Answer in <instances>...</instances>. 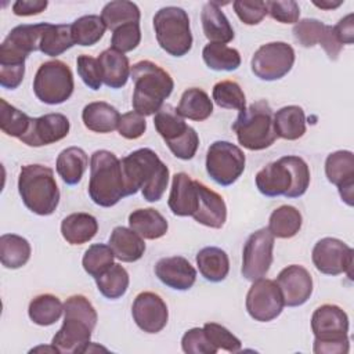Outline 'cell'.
<instances>
[{
	"label": "cell",
	"instance_id": "2",
	"mask_svg": "<svg viewBox=\"0 0 354 354\" xmlns=\"http://www.w3.org/2000/svg\"><path fill=\"white\" fill-rule=\"evenodd\" d=\"M97 311L83 295H73L64 303V322L54 335L51 346L59 354L88 351L90 339L97 325Z\"/></svg>",
	"mask_w": 354,
	"mask_h": 354
},
{
	"label": "cell",
	"instance_id": "36",
	"mask_svg": "<svg viewBox=\"0 0 354 354\" xmlns=\"http://www.w3.org/2000/svg\"><path fill=\"white\" fill-rule=\"evenodd\" d=\"M72 46H75L73 37H72V29L68 24H58L46 25L40 43H39V51L48 57H58L66 50H69Z\"/></svg>",
	"mask_w": 354,
	"mask_h": 354
},
{
	"label": "cell",
	"instance_id": "51",
	"mask_svg": "<svg viewBox=\"0 0 354 354\" xmlns=\"http://www.w3.org/2000/svg\"><path fill=\"white\" fill-rule=\"evenodd\" d=\"M236 17L245 25H257L267 15L266 1H243L236 0L232 3Z\"/></svg>",
	"mask_w": 354,
	"mask_h": 354
},
{
	"label": "cell",
	"instance_id": "46",
	"mask_svg": "<svg viewBox=\"0 0 354 354\" xmlns=\"http://www.w3.org/2000/svg\"><path fill=\"white\" fill-rule=\"evenodd\" d=\"M326 30V24L315 18H304L293 26V37L301 47H313L321 44Z\"/></svg>",
	"mask_w": 354,
	"mask_h": 354
},
{
	"label": "cell",
	"instance_id": "35",
	"mask_svg": "<svg viewBox=\"0 0 354 354\" xmlns=\"http://www.w3.org/2000/svg\"><path fill=\"white\" fill-rule=\"evenodd\" d=\"M30 253V245L24 236L17 234H3L0 236V261L6 268H21L29 261Z\"/></svg>",
	"mask_w": 354,
	"mask_h": 354
},
{
	"label": "cell",
	"instance_id": "23",
	"mask_svg": "<svg viewBox=\"0 0 354 354\" xmlns=\"http://www.w3.org/2000/svg\"><path fill=\"white\" fill-rule=\"evenodd\" d=\"M198 180H192L187 173H176L173 176L167 205L173 214L180 217L191 216L198 207Z\"/></svg>",
	"mask_w": 354,
	"mask_h": 354
},
{
	"label": "cell",
	"instance_id": "29",
	"mask_svg": "<svg viewBox=\"0 0 354 354\" xmlns=\"http://www.w3.org/2000/svg\"><path fill=\"white\" fill-rule=\"evenodd\" d=\"M98 231V221L88 213H72L61 223L62 238L71 245H83L91 241Z\"/></svg>",
	"mask_w": 354,
	"mask_h": 354
},
{
	"label": "cell",
	"instance_id": "20",
	"mask_svg": "<svg viewBox=\"0 0 354 354\" xmlns=\"http://www.w3.org/2000/svg\"><path fill=\"white\" fill-rule=\"evenodd\" d=\"M275 282L288 307L303 306L313 293V277L306 267L299 264H290L281 270Z\"/></svg>",
	"mask_w": 354,
	"mask_h": 354
},
{
	"label": "cell",
	"instance_id": "45",
	"mask_svg": "<svg viewBox=\"0 0 354 354\" xmlns=\"http://www.w3.org/2000/svg\"><path fill=\"white\" fill-rule=\"evenodd\" d=\"M212 97L213 101L224 109H238L241 112L246 108L245 93L234 80H221L216 83Z\"/></svg>",
	"mask_w": 354,
	"mask_h": 354
},
{
	"label": "cell",
	"instance_id": "11",
	"mask_svg": "<svg viewBox=\"0 0 354 354\" xmlns=\"http://www.w3.org/2000/svg\"><path fill=\"white\" fill-rule=\"evenodd\" d=\"M75 88L71 68L59 61L51 59L39 66L33 79V93L44 104L58 105L71 98Z\"/></svg>",
	"mask_w": 354,
	"mask_h": 354
},
{
	"label": "cell",
	"instance_id": "9",
	"mask_svg": "<svg viewBox=\"0 0 354 354\" xmlns=\"http://www.w3.org/2000/svg\"><path fill=\"white\" fill-rule=\"evenodd\" d=\"M153 30L160 48L173 57H183L192 47L189 17L180 7L167 6L158 10L153 15Z\"/></svg>",
	"mask_w": 354,
	"mask_h": 354
},
{
	"label": "cell",
	"instance_id": "8",
	"mask_svg": "<svg viewBox=\"0 0 354 354\" xmlns=\"http://www.w3.org/2000/svg\"><path fill=\"white\" fill-rule=\"evenodd\" d=\"M238 142L249 151H261L271 147L277 134L274 130V112L266 100L256 101L239 112L232 123Z\"/></svg>",
	"mask_w": 354,
	"mask_h": 354
},
{
	"label": "cell",
	"instance_id": "43",
	"mask_svg": "<svg viewBox=\"0 0 354 354\" xmlns=\"http://www.w3.org/2000/svg\"><path fill=\"white\" fill-rule=\"evenodd\" d=\"M32 118L0 98V129L10 137L21 138L29 129Z\"/></svg>",
	"mask_w": 354,
	"mask_h": 354
},
{
	"label": "cell",
	"instance_id": "17",
	"mask_svg": "<svg viewBox=\"0 0 354 354\" xmlns=\"http://www.w3.org/2000/svg\"><path fill=\"white\" fill-rule=\"evenodd\" d=\"M353 249L337 238H322L319 239L311 253L313 263L315 268L325 275H340L347 274L350 278L353 275Z\"/></svg>",
	"mask_w": 354,
	"mask_h": 354
},
{
	"label": "cell",
	"instance_id": "1",
	"mask_svg": "<svg viewBox=\"0 0 354 354\" xmlns=\"http://www.w3.org/2000/svg\"><path fill=\"white\" fill-rule=\"evenodd\" d=\"M122 174L126 196L137 194L140 189L148 202L162 199L169 184V167L151 148H140L122 160Z\"/></svg>",
	"mask_w": 354,
	"mask_h": 354
},
{
	"label": "cell",
	"instance_id": "48",
	"mask_svg": "<svg viewBox=\"0 0 354 354\" xmlns=\"http://www.w3.org/2000/svg\"><path fill=\"white\" fill-rule=\"evenodd\" d=\"M141 41V29L140 22H133L123 25L112 32L111 47L120 53L133 51Z\"/></svg>",
	"mask_w": 354,
	"mask_h": 354
},
{
	"label": "cell",
	"instance_id": "14",
	"mask_svg": "<svg viewBox=\"0 0 354 354\" xmlns=\"http://www.w3.org/2000/svg\"><path fill=\"white\" fill-rule=\"evenodd\" d=\"M295 58V50L290 44L285 41H271L256 50L250 61V68L260 80L274 82L290 72Z\"/></svg>",
	"mask_w": 354,
	"mask_h": 354
},
{
	"label": "cell",
	"instance_id": "34",
	"mask_svg": "<svg viewBox=\"0 0 354 354\" xmlns=\"http://www.w3.org/2000/svg\"><path fill=\"white\" fill-rule=\"evenodd\" d=\"M177 112L187 119L202 122L206 120L213 112V102L207 93L198 87L187 88L178 102Z\"/></svg>",
	"mask_w": 354,
	"mask_h": 354
},
{
	"label": "cell",
	"instance_id": "50",
	"mask_svg": "<svg viewBox=\"0 0 354 354\" xmlns=\"http://www.w3.org/2000/svg\"><path fill=\"white\" fill-rule=\"evenodd\" d=\"M181 348L187 354H216L218 351L207 339L203 328L188 329L183 335Z\"/></svg>",
	"mask_w": 354,
	"mask_h": 354
},
{
	"label": "cell",
	"instance_id": "32",
	"mask_svg": "<svg viewBox=\"0 0 354 354\" xmlns=\"http://www.w3.org/2000/svg\"><path fill=\"white\" fill-rule=\"evenodd\" d=\"M88 166V156L79 147H68L62 149L57 158L55 169L62 181L68 185H76Z\"/></svg>",
	"mask_w": 354,
	"mask_h": 354
},
{
	"label": "cell",
	"instance_id": "6",
	"mask_svg": "<svg viewBox=\"0 0 354 354\" xmlns=\"http://www.w3.org/2000/svg\"><path fill=\"white\" fill-rule=\"evenodd\" d=\"M18 191L24 205L35 214L50 216L59 203V189L53 169L25 165L18 177Z\"/></svg>",
	"mask_w": 354,
	"mask_h": 354
},
{
	"label": "cell",
	"instance_id": "41",
	"mask_svg": "<svg viewBox=\"0 0 354 354\" xmlns=\"http://www.w3.org/2000/svg\"><path fill=\"white\" fill-rule=\"evenodd\" d=\"M71 29L75 44L88 47L97 44L102 39L106 26L100 15L90 14L75 19L71 24Z\"/></svg>",
	"mask_w": 354,
	"mask_h": 354
},
{
	"label": "cell",
	"instance_id": "49",
	"mask_svg": "<svg viewBox=\"0 0 354 354\" xmlns=\"http://www.w3.org/2000/svg\"><path fill=\"white\" fill-rule=\"evenodd\" d=\"M76 69H77V75L88 88L94 91L101 88L102 73H101L98 58L90 57L87 54H82L76 58Z\"/></svg>",
	"mask_w": 354,
	"mask_h": 354
},
{
	"label": "cell",
	"instance_id": "4",
	"mask_svg": "<svg viewBox=\"0 0 354 354\" xmlns=\"http://www.w3.org/2000/svg\"><path fill=\"white\" fill-rule=\"evenodd\" d=\"M130 77L134 82L131 105L142 116L155 115L174 88V82L169 72L148 59L136 62L131 66Z\"/></svg>",
	"mask_w": 354,
	"mask_h": 354
},
{
	"label": "cell",
	"instance_id": "42",
	"mask_svg": "<svg viewBox=\"0 0 354 354\" xmlns=\"http://www.w3.org/2000/svg\"><path fill=\"white\" fill-rule=\"evenodd\" d=\"M129 282L130 278L126 268L115 263L104 274L95 278L97 289L104 297L109 300L120 299L127 292Z\"/></svg>",
	"mask_w": 354,
	"mask_h": 354
},
{
	"label": "cell",
	"instance_id": "56",
	"mask_svg": "<svg viewBox=\"0 0 354 354\" xmlns=\"http://www.w3.org/2000/svg\"><path fill=\"white\" fill-rule=\"evenodd\" d=\"M313 4L321 10H332V8H337L340 4H343V1H329V0H324V1H313Z\"/></svg>",
	"mask_w": 354,
	"mask_h": 354
},
{
	"label": "cell",
	"instance_id": "22",
	"mask_svg": "<svg viewBox=\"0 0 354 354\" xmlns=\"http://www.w3.org/2000/svg\"><path fill=\"white\" fill-rule=\"evenodd\" d=\"M155 275L163 285L174 290H188L196 281V270L183 256L160 259L155 264Z\"/></svg>",
	"mask_w": 354,
	"mask_h": 354
},
{
	"label": "cell",
	"instance_id": "3",
	"mask_svg": "<svg viewBox=\"0 0 354 354\" xmlns=\"http://www.w3.org/2000/svg\"><path fill=\"white\" fill-rule=\"evenodd\" d=\"M254 181L264 196L299 198L310 185V169L303 158L288 155L266 165L257 171Z\"/></svg>",
	"mask_w": 354,
	"mask_h": 354
},
{
	"label": "cell",
	"instance_id": "31",
	"mask_svg": "<svg viewBox=\"0 0 354 354\" xmlns=\"http://www.w3.org/2000/svg\"><path fill=\"white\" fill-rule=\"evenodd\" d=\"M196 266L206 281L221 282L228 275L230 259L221 248L206 246L198 252Z\"/></svg>",
	"mask_w": 354,
	"mask_h": 354
},
{
	"label": "cell",
	"instance_id": "13",
	"mask_svg": "<svg viewBox=\"0 0 354 354\" xmlns=\"http://www.w3.org/2000/svg\"><path fill=\"white\" fill-rule=\"evenodd\" d=\"M47 22L18 25L10 30L0 44V68H22L30 53L39 50V43Z\"/></svg>",
	"mask_w": 354,
	"mask_h": 354
},
{
	"label": "cell",
	"instance_id": "55",
	"mask_svg": "<svg viewBox=\"0 0 354 354\" xmlns=\"http://www.w3.org/2000/svg\"><path fill=\"white\" fill-rule=\"evenodd\" d=\"M354 15L347 14L343 17L333 28L336 32V36L342 44H351L354 41Z\"/></svg>",
	"mask_w": 354,
	"mask_h": 354
},
{
	"label": "cell",
	"instance_id": "19",
	"mask_svg": "<svg viewBox=\"0 0 354 354\" xmlns=\"http://www.w3.org/2000/svg\"><path fill=\"white\" fill-rule=\"evenodd\" d=\"M71 122L62 113H46L32 118L28 131L19 138L28 147H43L65 138L69 133Z\"/></svg>",
	"mask_w": 354,
	"mask_h": 354
},
{
	"label": "cell",
	"instance_id": "16",
	"mask_svg": "<svg viewBox=\"0 0 354 354\" xmlns=\"http://www.w3.org/2000/svg\"><path fill=\"white\" fill-rule=\"evenodd\" d=\"M246 311L254 321L270 322L281 315L285 303L275 281L260 278L253 281L246 295Z\"/></svg>",
	"mask_w": 354,
	"mask_h": 354
},
{
	"label": "cell",
	"instance_id": "39",
	"mask_svg": "<svg viewBox=\"0 0 354 354\" xmlns=\"http://www.w3.org/2000/svg\"><path fill=\"white\" fill-rule=\"evenodd\" d=\"M101 18L106 26L112 32L123 25L140 22L141 12L136 3L127 0H115L109 1L104 6L101 11Z\"/></svg>",
	"mask_w": 354,
	"mask_h": 354
},
{
	"label": "cell",
	"instance_id": "15",
	"mask_svg": "<svg viewBox=\"0 0 354 354\" xmlns=\"http://www.w3.org/2000/svg\"><path fill=\"white\" fill-rule=\"evenodd\" d=\"M274 235L268 228H260L249 235L242 252V277L250 282L267 275L272 264Z\"/></svg>",
	"mask_w": 354,
	"mask_h": 354
},
{
	"label": "cell",
	"instance_id": "40",
	"mask_svg": "<svg viewBox=\"0 0 354 354\" xmlns=\"http://www.w3.org/2000/svg\"><path fill=\"white\" fill-rule=\"evenodd\" d=\"M202 58L213 71L231 72L241 66L239 51L221 43H207L202 50Z\"/></svg>",
	"mask_w": 354,
	"mask_h": 354
},
{
	"label": "cell",
	"instance_id": "28",
	"mask_svg": "<svg viewBox=\"0 0 354 354\" xmlns=\"http://www.w3.org/2000/svg\"><path fill=\"white\" fill-rule=\"evenodd\" d=\"M109 246L115 257L124 263H133L140 260L145 252V242L131 228L123 225L115 227L109 236Z\"/></svg>",
	"mask_w": 354,
	"mask_h": 354
},
{
	"label": "cell",
	"instance_id": "30",
	"mask_svg": "<svg viewBox=\"0 0 354 354\" xmlns=\"http://www.w3.org/2000/svg\"><path fill=\"white\" fill-rule=\"evenodd\" d=\"M129 225L144 239H159L169 228L163 214L153 207L133 210L129 214Z\"/></svg>",
	"mask_w": 354,
	"mask_h": 354
},
{
	"label": "cell",
	"instance_id": "7",
	"mask_svg": "<svg viewBox=\"0 0 354 354\" xmlns=\"http://www.w3.org/2000/svg\"><path fill=\"white\" fill-rule=\"evenodd\" d=\"M315 354H346L350 350L348 317L336 304H322L311 315Z\"/></svg>",
	"mask_w": 354,
	"mask_h": 354
},
{
	"label": "cell",
	"instance_id": "18",
	"mask_svg": "<svg viewBox=\"0 0 354 354\" xmlns=\"http://www.w3.org/2000/svg\"><path fill=\"white\" fill-rule=\"evenodd\" d=\"M131 315L141 330L147 333H158L167 324L169 310L159 295L153 292H141L133 301Z\"/></svg>",
	"mask_w": 354,
	"mask_h": 354
},
{
	"label": "cell",
	"instance_id": "21",
	"mask_svg": "<svg viewBox=\"0 0 354 354\" xmlns=\"http://www.w3.org/2000/svg\"><path fill=\"white\" fill-rule=\"evenodd\" d=\"M325 174L339 189L342 201L353 206L354 195V155L351 151H336L326 156Z\"/></svg>",
	"mask_w": 354,
	"mask_h": 354
},
{
	"label": "cell",
	"instance_id": "44",
	"mask_svg": "<svg viewBox=\"0 0 354 354\" xmlns=\"http://www.w3.org/2000/svg\"><path fill=\"white\" fill-rule=\"evenodd\" d=\"M115 254L109 245L94 243L88 246L82 259V266L84 271L94 279L104 274L113 264Z\"/></svg>",
	"mask_w": 354,
	"mask_h": 354
},
{
	"label": "cell",
	"instance_id": "52",
	"mask_svg": "<svg viewBox=\"0 0 354 354\" xmlns=\"http://www.w3.org/2000/svg\"><path fill=\"white\" fill-rule=\"evenodd\" d=\"M267 14L281 24H296L300 17V7L293 0L266 1Z\"/></svg>",
	"mask_w": 354,
	"mask_h": 354
},
{
	"label": "cell",
	"instance_id": "10",
	"mask_svg": "<svg viewBox=\"0 0 354 354\" xmlns=\"http://www.w3.org/2000/svg\"><path fill=\"white\" fill-rule=\"evenodd\" d=\"M153 126L176 158L189 160L195 156L199 147L198 133L184 122L177 108L163 104L153 116Z\"/></svg>",
	"mask_w": 354,
	"mask_h": 354
},
{
	"label": "cell",
	"instance_id": "53",
	"mask_svg": "<svg viewBox=\"0 0 354 354\" xmlns=\"http://www.w3.org/2000/svg\"><path fill=\"white\" fill-rule=\"evenodd\" d=\"M145 130H147V122L141 113L136 111H130L120 116L118 131L123 138L137 140L145 133Z\"/></svg>",
	"mask_w": 354,
	"mask_h": 354
},
{
	"label": "cell",
	"instance_id": "5",
	"mask_svg": "<svg viewBox=\"0 0 354 354\" xmlns=\"http://www.w3.org/2000/svg\"><path fill=\"white\" fill-rule=\"evenodd\" d=\"M88 195L102 207L115 206L126 196L122 165L113 152L98 149L91 155Z\"/></svg>",
	"mask_w": 354,
	"mask_h": 354
},
{
	"label": "cell",
	"instance_id": "24",
	"mask_svg": "<svg viewBox=\"0 0 354 354\" xmlns=\"http://www.w3.org/2000/svg\"><path fill=\"white\" fill-rule=\"evenodd\" d=\"M196 185L199 201L196 212L192 214L194 220L209 228H221L227 220V206L223 196L201 181Z\"/></svg>",
	"mask_w": 354,
	"mask_h": 354
},
{
	"label": "cell",
	"instance_id": "37",
	"mask_svg": "<svg viewBox=\"0 0 354 354\" xmlns=\"http://www.w3.org/2000/svg\"><path fill=\"white\" fill-rule=\"evenodd\" d=\"M64 313V304L61 300L51 295L43 293L30 300L28 307V315L30 321L40 326H50L55 324Z\"/></svg>",
	"mask_w": 354,
	"mask_h": 354
},
{
	"label": "cell",
	"instance_id": "54",
	"mask_svg": "<svg viewBox=\"0 0 354 354\" xmlns=\"http://www.w3.org/2000/svg\"><path fill=\"white\" fill-rule=\"evenodd\" d=\"M47 6V0H18L12 4V12L18 17H30L43 12Z\"/></svg>",
	"mask_w": 354,
	"mask_h": 354
},
{
	"label": "cell",
	"instance_id": "25",
	"mask_svg": "<svg viewBox=\"0 0 354 354\" xmlns=\"http://www.w3.org/2000/svg\"><path fill=\"white\" fill-rule=\"evenodd\" d=\"M202 29L209 43H230L234 39V29L221 11L218 3L207 1L201 12Z\"/></svg>",
	"mask_w": 354,
	"mask_h": 354
},
{
	"label": "cell",
	"instance_id": "27",
	"mask_svg": "<svg viewBox=\"0 0 354 354\" xmlns=\"http://www.w3.org/2000/svg\"><path fill=\"white\" fill-rule=\"evenodd\" d=\"M120 116L119 111L105 101L90 102L82 111V120L86 129L101 134L116 130Z\"/></svg>",
	"mask_w": 354,
	"mask_h": 354
},
{
	"label": "cell",
	"instance_id": "38",
	"mask_svg": "<svg viewBox=\"0 0 354 354\" xmlns=\"http://www.w3.org/2000/svg\"><path fill=\"white\" fill-rule=\"evenodd\" d=\"M301 223V213L295 206L282 205L271 213L267 228L274 236L288 239L300 231Z\"/></svg>",
	"mask_w": 354,
	"mask_h": 354
},
{
	"label": "cell",
	"instance_id": "33",
	"mask_svg": "<svg viewBox=\"0 0 354 354\" xmlns=\"http://www.w3.org/2000/svg\"><path fill=\"white\" fill-rule=\"evenodd\" d=\"M274 130L277 137L295 141L306 133V115L301 106L288 105L274 115Z\"/></svg>",
	"mask_w": 354,
	"mask_h": 354
},
{
	"label": "cell",
	"instance_id": "12",
	"mask_svg": "<svg viewBox=\"0 0 354 354\" xmlns=\"http://www.w3.org/2000/svg\"><path fill=\"white\" fill-rule=\"evenodd\" d=\"M243 151L230 141H214L207 148L206 171L221 187L232 185L245 170Z\"/></svg>",
	"mask_w": 354,
	"mask_h": 354
},
{
	"label": "cell",
	"instance_id": "47",
	"mask_svg": "<svg viewBox=\"0 0 354 354\" xmlns=\"http://www.w3.org/2000/svg\"><path fill=\"white\" fill-rule=\"evenodd\" d=\"M203 330L210 340V343L218 350H225L228 353H238L242 348L241 340L232 335L225 326L216 322H206L203 325Z\"/></svg>",
	"mask_w": 354,
	"mask_h": 354
},
{
	"label": "cell",
	"instance_id": "26",
	"mask_svg": "<svg viewBox=\"0 0 354 354\" xmlns=\"http://www.w3.org/2000/svg\"><path fill=\"white\" fill-rule=\"evenodd\" d=\"M98 62L102 73V83L111 88H122L130 77L129 58L112 47L104 50L98 55Z\"/></svg>",
	"mask_w": 354,
	"mask_h": 354
}]
</instances>
